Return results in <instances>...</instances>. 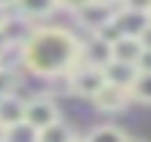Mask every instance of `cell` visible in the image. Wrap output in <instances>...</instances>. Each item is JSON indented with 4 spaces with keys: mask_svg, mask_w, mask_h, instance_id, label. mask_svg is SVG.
Instances as JSON below:
<instances>
[{
    "mask_svg": "<svg viewBox=\"0 0 151 142\" xmlns=\"http://www.w3.org/2000/svg\"><path fill=\"white\" fill-rule=\"evenodd\" d=\"M25 68L40 74V77H56V74H71L77 62H83V43L65 28H34L25 40Z\"/></svg>",
    "mask_w": 151,
    "mask_h": 142,
    "instance_id": "1",
    "label": "cell"
},
{
    "mask_svg": "<svg viewBox=\"0 0 151 142\" xmlns=\"http://www.w3.org/2000/svg\"><path fill=\"white\" fill-rule=\"evenodd\" d=\"M68 84H71V90L77 93V96L83 99H96L102 93V86L108 84L105 71L102 68H93V65H83V68H74L68 74Z\"/></svg>",
    "mask_w": 151,
    "mask_h": 142,
    "instance_id": "2",
    "label": "cell"
},
{
    "mask_svg": "<svg viewBox=\"0 0 151 142\" xmlns=\"http://www.w3.org/2000/svg\"><path fill=\"white\" fill-rule=\"evenodd\" d=\"M25 120H28L34 130H46L50 124H56V120H59V105L52 102L50 96H34V99H28Z\"/></svg>",
    "mask_w": 151,
    "mask_h": 142,
    "instance_id": "3",
    "label": "cell"
},
{
    "mask_svg": "<svg viewBox=\"0 0 151 142\" xmlns=\"http://www.w3.org/2000/svg\"><path fill=\"white\" fill-rule=\"evenodd\" d=\"M77 19L86 25V28H93V34H96L99 28H105L108 22H114V19H117V6L105 3V0H93V3H86L83 9L77 12Z\"/></svg>",
    "mask_w": 151,
    "mask_h": 142,
    "instance_id": "4",
    "label": "cell"
},
{
    "mask_svg": "<svg viewBox=\"0 0 151 142\" xmlns=\"http://www.w3.org/2000/svg\"><path fill=\"white\" fill-rule=\"evenodd\" d=\"M129 102H133V96H129L127 86H117V84H105L102 86V93L93 99V105L99 108V111L105 114H114V111H123Z\"/></svg>",
    "mask_w": 151,
    "mask_h": 142,
    "instance_id": "5",
    "label": "cell"
},
{
    "mask_svg": "<svg viewBox=\"0 0 151 142\" xmlns=\"http://www.w3.org/2000/svg\"><path fill=\"white\" fill-rule=\"evenodd\" d=\"M117 25L127 37H139L145 34V28L151 25V12H136V9H120L117 12Z\"/></svg>",
    "mask_w": 151,
    "mask_h": 142,
    "instance_id": "6",
    "label": "cell"
},
{
    "mask_svg": "<svg viewBox=\"0 0 151 142\" xmlns=\"http://www.w3.org/2000/svg\"><path fill=\"white\" fill-rule=\"evenodd\" d=\"M111 53H114V62L136 65V62H139V56L145 53V46H142L139 37H127V34H123L120 40H114V43H111Z\"/></svg>",
    "mask_w": 151,
    "mask_h": 142,
    "instance_id": "7",
    "label": "cell"
},
{
    "mask_svg": "<svg viewBox=\"0 0 151 142\" xmlns=\"http://www.w3.org/2000/svg\"><path fill=\"white\" fill-rule=\"evenodd\" d=\"M25 108L28 102H22L19 96H3L0 99V124L9 130V127H19L25 120Z\"/></svg>",
    "mask_w": 151,
    "mask_h": 142,
    "instance_id": "8",
    "label": "cell"
},
{
    "mask_svg": "<svg viewBox=\"0 0 151 142\" xmlns=\"http://www.w3.org/2000/svg\"><path fill=\"white\" fill-rule=\"evenodd\" d=\"M83 62L93 65V68H105V65H111V62H114L111 43H105L102 37H93V43L83 46Z\"/></svg>",
    "mask_w": 151,
    "mask_h": 142,
    "instance_id": "9",
    "label": "cell"
},
{
    "mask_svg": "<svg viewBox=\"0 0 151 142\" xmlns=\"http://www.w3.org/2000/svg\"><path fill=\"white\" fill-rule=\"evenodd\" d=\"M19 12H22V19H46L52 9H59V0H19Z\"/></svg>",
    "mask_w": 151,
    "mask_h": 142,
    "instance_id": "10",
    "label": "cell"
},
{
    "mask_svg": "<svg viewBox=\"0 0 151 142\" xmlns=\"http://www.w3.org/2000/svg\"><path fill=\"white\" fill-rule=\"evenodd\" d=\"M105 77H108V84H117V86H133V80H136V65H123V62H111V65H105Z\"/></svg>",
    "mask_w": 151,
    "mask_h": 142,
    "instance_id": "11",
    "label": "cell"
},
{
    "mask_svg": "<svg viewBox=\"0 0 151 142\" xmlns=\"http://www.w3.org/2000/svg\"><path fill=\"white\" fill-rule=\"evenodd\" d=\"M71 139H74V130L65 120H56L46 130H40V142H71Z\"/></svg>",
    "mask_w": 151,
    "mask_h": 142,
    "instance_id": "12",
    "label": "cell"
},
{
    "mask_svg": "<svg viewBox=\"0 0 151 142\" xmlns=\"http://www.w3.org/2000/svg\"><path fill=\"white\" fill-rule=\"evenodd\" d=\"M129 96H133V102L151 105V71L148 74H136L133 86H129Z\"/></svg>",
    "mask_w": 151,
    "mask_h": 142,
    "instance_id": "13",
    "label": "cell"
},
{
    "mask_svg": "<svg viewBox=\"0 0 151 142\" xmlns=\"http://www.w3.org/2000/svg\"><path fill=\"white\" fill-rule=\"evenodd\" d=\"M6 142H40V130H34L28 120H22L19 127L6 130Z\"/></svg>",
    "mask_w": 151,
    "mask_h": 142,
    "instance_id": "14",
    "label": "cell"
},
{
    "mask_svg": "<svg viewBox=\"0 0 151 142\" xmlns=\"http://www.w3.org/2000/svg\"><path fill=\"white\" fill-rule=\"evenodd\" d=\"M90 142H129V139H127V133H123L120 127L105 124V127H96L90 133Z\"/></svg>",
    "mask_w": 151,
    "mask_h": 142,
    "instance_id": "15",
    "label": "cell"
},
{
    "mask_svg": "<svg viewBox=\"0 0 151 142\" xmlns=\"http://www.w3.org/2000/svg\"><path fill=\"white\" fill-rule=\"evenodd\" d=\"M19 90V71L9 65H0V96H16Z\"/></svg>",
    "mask_w": 151,
    "mask_h": 142,
    "instance_id": "16",
    "label": "cell"
},
{
    "mask_svg": "<svg viewBox=\"0 0 151 142\" xmlns=\"http://www.w3.org/2000/svg\"><path fill=\"white\" fill-rule=\"evenodd\" d=\"M123 9H136V12H151V0H127Z\"/></svg>",
    "mask_w": 151,
    "mask_h": 142,
    "instance_id": "17",
    "label": "cell"
},
{
    "mask_svg": "<svg viewBox=\"0 0 151 142\" xmlns=\"http://www.w3.org/2000/svg\"><path fill=\"white\" fill-rule=\"evenodd\" d=\"M136 71H139V74H148V71H151V50H145V53L139 56V62H136Z\"/></svg>",
    "mask_w": 151,
    "mask_h": 142,
    "instance_id": "18",
    "label": "cell"
},
{
    "mask_svg": "<svg viewBox=\"0 0 151 142\" xmlns=\"http://www.w3.org/2000/svg\"><path fill=\"white\" fill-rule=\"evenodd\" d=\"M86 3H93V0H59V6H65V9H71V12H80Z\"/></svg>",
    "mask_w": 151,
    "mask_h": 142,
    "instance_id": "19",
    "label": "cell"
},
{
    "mask_svg": "<svg viewBox=\"0 0 151 142\" xmlns=\"http://www.w3.org/2000/svg\"><path fill=\"white\" fill-rule=\"evenodd\" d=\"M142 46H145V50H151V25L145 28V34H142Z\"/></svg>",
    "mask_w": 151,
    "mask_h": 142,
    "instance_id": "20",
    "label": "cell"
},
{
    "mask_svg": "<svg viewBox=\"0 0 151 142\" xmlns=\"http://www.w3.org/2000/svg\"><path fill=\"white\" fill-rule=\"evenodd\" d=\"M12 3H19V0H0V9H6V6H12Z\"/></svg>",
    "mask_w": 151,
    "mask_h": 142,
    "instance_id": "21",
    "label": "cell"
},
{
    "mask_svg": "<svg viewBox=\"0 0 151 142\" xmlns=\"http://www.w3.org/2000/svg\"><path fill=\"white\" fill-rule=\"evenodd\" d=\"M105 3H111V6H123L127 0H105Z\"/></svg>",
    "mask_w": 151,
    "mask_h": 142,
    "instance_id": "22",
    "label": "cell"
},
{
    "mask_svg": "<svg viewBox=\"0 0 151 142\" xmlns=\"http://www.w3.org/2000/svg\"><path fill=\"white\" fill-rule=\"evenodd\" d=\"M0 142H6V127L0 124Z\"/></svg>",
    "mask_w": 151,
    "mask_h": 142,
    "instance_id": "23",
    "label": "cell"
},
{
    "mask_svg": "<svg viewBox=\"0 0 151 142\" xmlns=\"http://www.w3.org/2000/svg\"><path fill=\"white\" fill-rule=\"evenodd\" d=\"M3 25H6V16H3V9H0V28H3Z\"/></svg>",
    "mask_w": 151,
    "mask_h": 142,
    "instance_id": "24",
    "label": "cell"
},
{
    "mask_svg": "<svg viewBox=\"0 0 151 142\" xmlns=\"http://www.w3.org/2000/svg\"><path fill=\"white\" fill-rule=\"evenodd\" d=\"M71 142H90V139H77V136H74V139H71Z\"/></svg>",
    "mask_w": 151,
    "mask_h": 142,
    "instance_id": "25",
    "label": "cell"
},
{
    "mask_svg": "<svg viewBox=\"0 0 151 142\" xmlns=\"http://www.w3.org/2000/svg\"><path fill=\"white\" fill-rule=\"evenodd\" d=\"M129 142H142V139H129Z\"/></svg>",
    "mask_w": 151,
    "mask_h": 142,
    "instance_id": "26",
    "label": "cell"
}]
</instances>
